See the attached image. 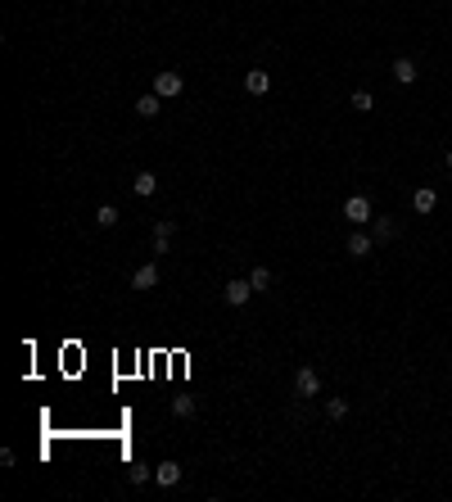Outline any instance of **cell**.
Returning <instances> with one entry per match:
<instances>
[{"mask_svg": "<svg viewBox=\"0 0 452 502\" xmlns=\"http://www.w3.org/2000/svg\"><path fill=\"white\" fill-rule=\"evenodd\" d=\"M181 91H185V77L181 73H159V77H154V95H159V100H177Z\"/></svg>", "mask_w": 452, "mask_h": 502, "instance_id": "1", "label": "cell"}, {"mask_svg": "<svg viewBox=\"0 0 452 502\" xmlns=\"http://www.w3.org/2000/svg\"><path fill=\"white\" fill-rule=\"evenodd\" d=\"M344 218L353 222V227H366V222H371V199L366 195H348L344 199Z\"/></svg>", "mask_w": 452, "mask_h": 502, "instance_id": "2", "label": "cell"}, {"mask_svg": "<svg viewBox=\"0 0 452 502\" xmlns=\"http://www.w3.org/2000/svg\"><path fill=\"white\" fill-rule=\"evenodd\" d=\"M222 299H226L231 308H245L249 299H253V285H249V281H226V285H222Z\"/></svg>", "mask_w": 452, "mask_h": 502, "instance_id": "3", "label": "cell"}, {"mask_svg": "<svg viewBox=\"0 0 452 502\" xmlns=\"http://www.w3.org/2000/svg\"><path fill=\"white\" fill-rule=\"evenodd\" d=\"M294 389H299L303 398H317V393H321V376H317L313 367H299V376H294Z\"/></svg>", "mask_w": 452, "mask_h": 502, "instance_id": "4", "label": "cell"}, {"mask_svg": "<svg viewBox=\"0 0 452 502\" xmlns=\"http://www.w3.org/2000/svg\"><path fill=\"white\" fill-rule=\"evenodd\" d=\"M154 484H163V489H177V484H181V466H177L172 457L159 461V466H154Z\"/></svg>", "mask_w": 452, "mask_h": 502, "instance_id": "5", "label": "cell"}, {"mask_svg": "<svg viewBox=\"0 0 452 502\" xmlns=\"http://www.w3.org/2000/svg\"><path fill=\"white\" fill-rule=\"evenodd\" d=\"M245 91H249V95H267V91H271V73H267V68H249V73H245Z\"/></svg>", "mask_w": 452, "mask_h": 502, "instance_id": "6", "label": "cell"}, {"mask_svg": "<svg viewBox=\"0 0 452 502\" xmlns=\"http://www.w3.org/2000/svg\"><path fill=\"white\" fill-rule=\"evenodd\" d=\"M154 285H159V267L154 262H145V267L131 272V290H154Z\"/></svg>", "mask_w": 452, "mask_h": 502, "instance_id": "7", "label": "cell"}, {"mask_svg": "<svg viewBox=\"0 0 452 502\" xmlns=\"http://www.w3.org/2000/svg\"><path fill=\"white\" fill-rule=\"evenodd\" d=\"M411 208H416L420 218H425V213H434V208H439V195H434L430 186H420V190H411Z\"/></svg>", "mask_w": 452, "mask_h": 502, "instance_id": "8", "label": "cell"}, {"mask_svg": "<svg viewBox=\"0 0 452 502\" xmlns=\"http://www.w3.org/2000/svg\"><path fill=\"white\" fill-rule=\"evenodd\" d=\"M371 249H376V236H366V231L353 227V236H348V253H353V258H366Z\"/></svg>", "mask_w": 452, "mask_h": 502, "instance_id": "9", "label": "cell"}, {"mask_svg": "<svg viewBox=\"0 0 452 502\" xmlns=\"http://www.w3.org/2000/svg\"><path fill=\"white\" fill-rule=\"evenodd\" d=\"M172 218H159L154 222V253H168V240H172Z\"/></svg>", "mask_w": 452, "mask_h": 502, "instance_id": "10", "label": "cell"}, {"mask_svg": "<svg viewBox=\"0 0 452 502\" xmlns=\"http://www.w3.org/2000/svg\"><path fill=\"white\" fill-rule=\"evenodd\" d=\"M389 73H394V82H403V87H411V82H416V64H411L407 55L394 59V68H389Z\"/></svg>", "mask_w": 452, "mask_h": 502, "instance_id": "11", "label": "cell"}, {"mask_svg": "<svg viewBox=\"0 0 452 502\" xmlns=\"http://www.w3.org/2000/svg\"><path fill=\"white\" fill-rule=\"evenodd\" d=\"M136 113H140V118H159V113H163V100L154 95V91H150V95H140L136 100Z\"/></svg>", "mask_w": 452, "mask_h": 502, "instance_id": "12", "label": "cell"}, {"mask_svg": "<svg viewBox=\"0 0 452 502\" xmlns=\"http://www.w3.org/2000/svg\"><path fill=\"white\" fill-rule=\"evenodd\" d=\"M249 285H253V295H267L271 290V272L267 267H253V272H249Z\"/></svg>", "mask_w": 452, "mask_h": 502, "instance_id": "13", "label": "cell"}, {"mask_svg": "<svg viewBox=\"0 0 452 502\" xmlns=\"http://www.w3.org/2000/svg\"><path fill=\"white\" fill-rule=\"evenodd\" d=\"M118 218H122V213H118V208H113V204H100V213H95V227H118Z\"/></svg>", "mask_w": 452, "mask_h": 502, "instance_id": "14", "label": "cell"}, {"mask_svg": "<svg viewBox=\"0 0 452 502\" xmlns=\"http://www.w3.org/2000/svg\"><path fill=\"white\" fill-rule=\"evenodd\" d=\"M371 236H376V240H394V236H398V222L394 218H376V231H371Z\"/></svg>", "mask_w": 452, "mask_h": 502, "instance_id": "15", "label": "cell"}, {"mask_svg": "<svg viewBox=\"0 0 452 502\" xmlns=\"http://www.w3.org/2000/svg\"><path fill=\"white\" fill-rule=\"evenodd\" d=\"M127 480H131V484H145V480H154V466H145V461L136 457V461H131V470H127Z\"/></svg>", "mask_w": 452, "mask_h": 502, "instance_id": "16", "label": "cell"}, {"mask_svg": "<svg viewBox=\"0 0 452 502\" xmlns=\"http://www.w3.org/2000/svg\"><path fill=\"white\" fill-rule=\"evenodd\" d=\"M159 190V176L154 172H136V195H154Z\"/></svg>", "mask_w": 452, "mask_h": 502, "instance_id": "17", "label": "cell"}, {"mask_svg": "<svg viewBox=\"0 0 452 502\" xmlns=\"http://www.w3.org/2000/svg\"><path fill=\"white\" fill-rule=\"evenodd\" d=\"M326 416H330V421H344L348 416V398H326Z\"/></svg>", "mask_w": 452, "mask_h": 502, "instance_id": "18", "label": "cell"}, {"mask_svg": "<svg viewBox=\"0 0 452 502\" xmlns=\"http://www.w3.org/2000/svg\"><path fill=\"white\" fill-rule=\"evenodd\" d=\"M353 109L357 113H371V109H376V95H371V91H353Z\"/></svg>", "mask_w": 452, "mask_h": 502, "instance_id": "19", "label": "cell"}, {"mask_svg": "<svg viewBox=\"0 0 452 502\" xmlns=\"http://www.w3.org/2000/svg\"><path fill=\"white\" fill-rule=\"evenodd\" d=\"M172 412L177 416H194V398H172Z\"/></svg>", "mask_w": 452, "mask_h": 502, "instance_id": "20", "label": "cell"}, {"mask_svg": "<svg viewBox=\"0 0 452 502\" xmlns=\"http://www.w3.org/2000/svg\"><path fill=\"white\" fill-rule=\"evenodd\" d=\"M448 168H452V150H448Z\"/></svg>", "mask_w": 452, "mask_h": 502, "instance_id": "21", "label": "cell"}]
</instances>
